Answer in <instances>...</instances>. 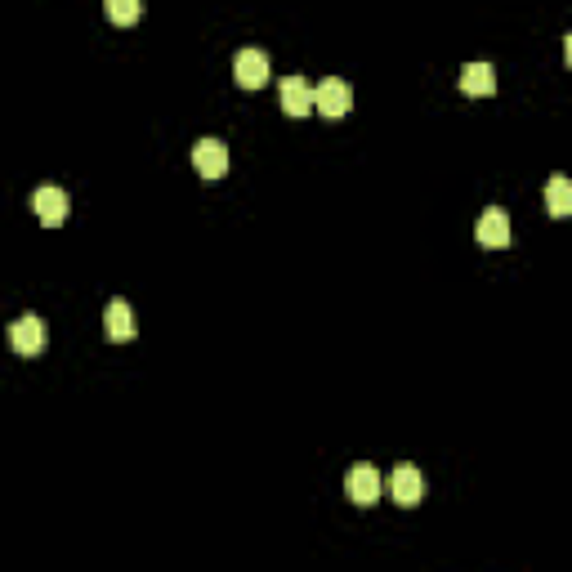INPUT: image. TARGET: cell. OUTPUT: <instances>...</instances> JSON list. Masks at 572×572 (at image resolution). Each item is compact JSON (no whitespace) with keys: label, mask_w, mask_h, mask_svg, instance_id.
Masks as SVG:
<instances>
[{"label":"cell","mask_w":572,"mask_h":572,"mask_svg":"<svg viewBox=\"0 0 572 572\" xmlns=\"http://www.w3.org/2000/svg\"><path fill=\"white\" fill-rule=\"evenodd\" d=\"M233 76H237V85H246V90L264 85V81H269V54L255 50V45L237 50V59H233Z\"/></svg>","instance_id":"6"},{"label":"cell","mask_w":572,"mask_h":572,"mask_svg":"<svg viewBox=\"0 0 572 572\" xmlns=\"http://www.w3.org/2000/svg\"><path fill=\"white\" fill-rule=\"evenodd\" d=\"M139 14H143L139 0H108V18H112V23H135Z\"/></svg>","instance_id":"13"},{"label":"cell","mask_w":572,"mask_h":572,"mask_svg":"<svg viewBox=\"0 0 572 572\" xmlns=\"http://www.w3.org/2000/svg\"><path fill=\"white\" fill-rule=\"evenodd\" d=\"M45 340H50V327H45L41 313H23V318L9 322V345H14L23 358H36V354H41Z\"/></svg>","instance_id":"1"},{"label":"cell","mask_w":572,"mask_h":572,"mask_svg":"<svg viewBox=\"0 0 572 572\" xmlns=\"http://www.w3.org/2000/svg\"><path fill=\"white\" fill-rule=\"evenodd\" d=\"M385 492L398 505H416L425 497V474L416 470V465H394V474L385 479Z\"/></svg>","instance_id":"5"},{"label":"cell","mask_w":572,"mask_h":572,"mask_svg":"<svg viewBox=\"0 0 572 572\" xmlns=\"http://www.w3.org/2000/svg\"><path fill=\"white\" fill-rule=\"evenodd\" d=\"M564 59H568V63H572V32H568V36H564Z\"/></svg>","instance_id":"14"},{"label":"cell","mask_w":572,"mask_h":572,"mask_svg":"<svg viewBox=\"0 0 572 572\" xmlns=\"http://www.w3.org/2000/svg\"><path fill=\"white\" fill-rule=\"evenodd\" d=\"M193 166H197V175H202L206 184L224 179V170H228V143L224 139H197L193 143Z\"/></svg>","instance_id":"4"},{"label":"cell","mask_w":572,"mask_h":572,"mask_svg":"<svg viewBox=\"0 0 572 572\" xmlns=\"http://www.w3.org/2000/svg\"><path fill=\"white\" fill-rule=\"evenodd\" d=\"M345 492H349V501H358V505H376L380 492H385V479L376 474V465L358 461V465H349V474H345Z\"/></svg>","instance_id":"2"},{"label":"cell","mask_w":572,"mask_h":572,"mask_svg":"<svg viewBox=\"0 0 572 572\" xmlns=\"http://www.w3.org/2000/svg\"><path fill=\"white\" fill-rule=\"evenodd\" d=\"M103 331H108V340H135V309H130L126 300H108V309H103Z\"/></svg>","instance_id":"10"},{"label":"cell","mask_w":572,"mask_h":572,"mask_svg":"<svg viewBox=\"0 0 572 572\" xmlns=\"http://www.w3.org/2000/svg\"><path fill=\"white\" fill-rule=\"evenodd\" d=\"M546 211L555 219H568L572 215V179L568 175H550L546 184Z\"/></svg>","instance_id":"12"},{"label":"cell","mask_w":572,"mask_h":572,"mask_svg":"<svg viewBox=\"0 0 572 572\" xmlns=\"http://www.w3.org/2000/svg\"><path fill=\"white\" fill-rule=\"evenodd\" d=\"M278 94H282L286 117H309V112H318V103H313V85L304 81V76H286Z\"/></svg>","instance_id":"8"},{"label":"cell","mask_w":572,"mask_h":572,"mask_svg":"<svg viewBox=\"0 0 572 572\" xmlns=\"http://www.w3.org/2000/svg\"><path fill=\"white\" fill-rule=\"evenodd\" d=\"M474 233H479V242L483 246H510V215L501 211V206H488V211L479 215V228H474Z\"/></svg>","instance_id":"9"},{"label":"cell","mask_w":572,"mask_h":572,"mask_svg":"<svg viewBox=\"0 0 572 572\" xmlns=\"http://www.w3.org/2000/svg\"><path fill=\"white\" fill-rule=\"evenodd\" d=\"M32 215L41 219L45 228H59L63 215H68V193H63V188H54V184L36 188V193H32Z\"/></svg>","instance_id":"7"},{"label":"cell","mask_w":572,"mask_h":572,"mask_svg":"<svg viewBox=\"0 0 572 572\" xmlns=\"http://www.w3.org/2000/svg\"><path fill=\"white\" fill-rule=\"evenodd\" d=\"M313 103H318L322 117H345V112L354 108V90H349V81H340V76H327V81L313 85Z\"/></svg>","instance_id":"3"},{"label":"cell","mask_w":572,"mask_h":572,"mask_svg":"<svg viewBox=\"0 0 572 572\" xmlns=\"http://www.w3.org/2000/svg\"><path fill=\"white\" fill-rule=\"evenodd\" d=\"M461 90L465 94H492L497 90V72H492V63H465L461 68Z\"/></svg>","instance_id":"11"}]
</instances>
